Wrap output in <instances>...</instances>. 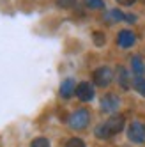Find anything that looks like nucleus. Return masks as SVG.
I'll list each match as a JSON object with an SVG mask.
<instances>
[{
	"mask_svg": "<svg viewBox=\"0 0 145 147\" xmlns=\"http://www.w3.org/2000/svg\"><path fill=\"white\" fill-rule=\"evenodd\" d=\"M30 147H50V140L44 138V136H37V138L32 140Z\"/></svg>",
	"mask_w": 145,
	"mask_h": 147,
	"instance_id": "9b49d317",
	"label": "nucleus"
},
{
	"mask_svg": "<svg viewBox=\"0 0 145 147\" xmlns=\"http://www.w3.org/2000/svg\"><path fill=\"white\" fill-rule=\"evenodd\" d=\"M75 92H76L75 80H72V78H66L64 82H62V85H60V96L64 98V99H69Z\"/></svg>",
	"mask_w": 145,
	"mask_h": 147,
	"instance_id": "6e6552de",
	"label": "nucleus"
},
{
	"mask_svg": "<svg viewBox=\"0 0 145 147\" xmlns=\"http://www.w3.org/2000/svg\"><path fill=\"white\" fill-rule=\"evenodd\" d=\"M92 80H94V85L97 87H108L113 82V71L108 66H101L92 73Z\"/></svg>",
	"mask_w": 145,
	"mask_h": 147,
	"instance_id": "7ed1b4c3",
	"label": "nucleus"
},
{
	"mask_svg": "<svg viewBox=\"0 0 145 147\" xmlns=\"http://www.w3.org/2000/svg\"><path fill=\"white\" fill-rule=\"evenodd\" d=\"M57 4L58 7H71V5H75V0H57Z\"/></svg>",
	"mask_w": 145,
	"mask_h": 147,
	"instance_id": "dca6fc26",
	"label": "nucleus"
},
{
	"mask_svg": "<svg viewBox=\"0 0 145 147\" xmlns=\"http://www.w3.org/2000/svg\"><path fill=\"white\" fill-rule=\"evenodd\" d=\"M85 5L90 9H105V2L103 0H85Z\"/></svg>",
	"mask_w": 145,
	"mask_h": 147,
	"instance_id": "4468645a",
	"label": "nucleus"
},
{
	"mask_svg": "<svg viewBox=\"0 0 145 147\" xmlns=\"http://www.w3.org/2000/svg\"><path fill=\"white\" fill-rule=\"evenodd\" d=\"M64 147H85V142L81 138H78V136H75V138H69Z\"/></svg>",
	"mask_w": 145,
	"mask_h": 147,
	"instance_id": "ddd939ff",
	"label": "nucleus"
},
{
	"mask_svg": "<svg viewBox=\"0 0 145 147\" xmlns=\"http://www.w3.org/2000/svg\"><path fill=\"white\" fill-rule=\"evenodd\" d=\"M131 69H133V73L136 76H142L145 73V66H143V62H142L140 57H133L131 59Z\"/></svg>",
	"mask_w": 145,
	"mask_h": 147,
	"instance_id": "1a4fd4ad",
	"label": "nucleus"
},
{
	"mask_svg": "<svg viewBox=\"0 0 145 147\" xmlns=\"http://www.w3.org/2000/svg\"><path fill=\"white\" fill-rule=\"evenodd\" d=\"M128 138L133 144H143L145 142V124L140 121H133L128 128Z\"/></svg>",
	"mask_w": 145,
	"mask_h": 147,
	"instance_id": "20e7f679",
	"label": "nucleus"
},
{
	"mask_svg": "<svg viewBox=\"0 0 145 147\" xmlns=\"http://www.w3.org/2000/svg\"><path fill=\"white\" fill-rule=\"evenodd\" d=\"M119 107H120V99H119V96L117 94H113V92H108V94H105V96L101 98V110L103 112H115V110H119Z\"/></svg>",
	"mask_w": 145,
	"mask_h": 147,
	"instance_id": "423d86ee",
	"label": "nucleus"
},
{
	"mask_svg": "<svg viewBox=\"0 0 145 147\" xmlns=\"http://www.w3.org/2000/svg\"><path fill=\"white\" fill-rule=\"evenodd\" d=\"M119 83H120V87H124V89H128L129 85H128V75H126V71L124 69H120V75H119Z\"/></svg>",
	"mask_w": 145,
	"mask_h": 147,
	"instance_id": "2eb2a0df",
	"label": "nucleus"
},
{
	"mask_svg": "<svg viewBox=\"0 0 145 147\" xmlns=\"http://www.w3.org/2000/svg\"><path fill=\"white\" fill-rule=\"evenodd\" d=\"M92 39H94V45H96V46H103V45L106 43V36L103 34V32H99V30L92 34Z\"/></svg>",
	"mask_w": 145,
	"mask_h": 147,
	"instance_id": "f8f14e48",
	"label": "nucleus"
},
{
	"mask_svg": "<svg viewBox=\"0 0 145 147\" xmlns=\"http://www.w3.org/2000/svg\"><path fill=\"white\" fill-rule=\"evenodd\" d=\"M133 87L136 89V92L138 94H142V96L145 98V78H134V82H133Z\"/></svg>",
	"mask_w": 145,
	"mask_h": 147,
	"instance_id": "9d476101",
	"label": "nucleus"
},
{
	"mask_svg": "<svg viewBox=\"0 0 145 147\" xmlns=\"http://www.w3.org/2000/svg\"><path fill=\"white\" fill-rule=\"evenodd\" d=\"M124 126H126V119H124V115H111V117H108V121H105L103 124H99L97 128H96V136L101 140H108L111 138V136H115L119 135L122 129H124Z\"/></svg>",
	"mask_w": 145,
	"mask_h": 147,
	"instance_id": "f257e3e1",
	"label": "nucleus"
},
{
	"mask_svg": "<svg viewBox=\"0 0 145 147\" xmlns=\"http://www.w3.org/2000/svg\"><path fill=\"white\" fill-rule=\"evenodd\" d=\"M134 43H136V36H134L133 30H128V28H122L120 32L117 34V45L120 48H131L134 46Z\"/></svg>",
	"mask_w": 145,
	"mask_h": 147,
	"instance_id": "0eeeda50",
	"label": "nucleus"
},
{
	"mask_svg": "<svg viewBox=\"0 0 145 147\" xmlns=\"http://www.w3.org/2000/svg\"><path fill=\"white\" fill-rule=\"evenodd\" d=\"M117 2L120 4V5H124V7H129V5H133L136 0H117Z\"/></svg>",
	"mask_w": 145,
	"mask_h": 147,
	"instance_id": "f3484780",
	"label": "nucleus"
},
{
	"mask_svg": "<svg viewBox=\"0 0 145 147\" xmlns=\"http://www.w3.org/2000/svg\"><path fill=\"white\" fill-rule=\"evenodd\" d=\"M67 124H69V128H72V129H85L87 126L90 124V112L87 108L75 110L69 115Z\"/></svg>",
	"mask_w": 145,
	"mask_h": 147,
	"instance_id": "f03ea898",
	"label": "nucleus"
},
{
	"mask_svg": "<svg viewBox=\"0 0 145 147\" xmlns=\"http://www.w3.org/2000/svg\"><path fill=\"white\" fill-rule=\"evenodd\" d=\"M76 98L80 99V101H83V103H89V101H92L94 99V96H96V89H94V85H92L90 82H80L78 85H76Z\"/></svg>",
	"mask_w": 145,
	"mask_h": 147,
	"instance_id": "39448f33",
	"label": "nucleus"
}]
</instances>
